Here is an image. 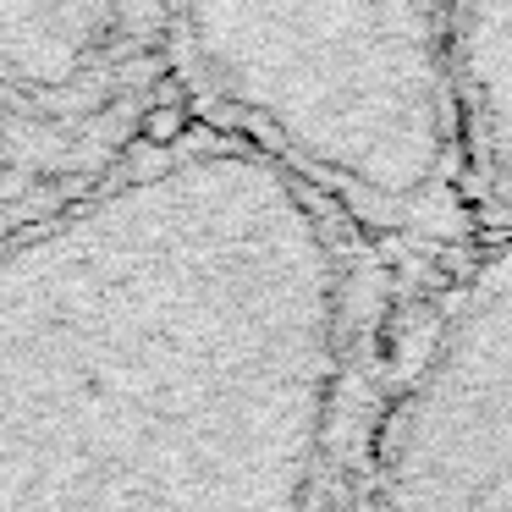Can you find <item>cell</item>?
Instances as JSON below:
<instances>
[{
	"mask_svg": "<svg viewBox=\"0 0 512 512\" xmlns=\"http://www.w3.org/2000/svg\"><path fill=\"white\" fill-rule=\"evenodd\" d=\"M375 512H512V248L408 292Z\"/></svg>",
	"mask_w": 512,
	"mask_h": 512,
	"instance_id": "obj_4",
	"label": "cell"
},
{
	"mask_svg": "<svg viewBox=\"0 0 512 512\" xmlns=\"http://www.w3.org/2000/svg\"><path fill=\"white\" fill-rule=\"evenodd\" d=\"M452 100L474 221L512 248V0H452Z\"/></svg>",
	"mask_w": 512,
	"mask_h": 512,
	"instance_id": "obj_5",
	"label": "cell"
},
{
	"mask_svg": "<svg viewBox=\"0 0 512 512\" xmlns=\"http://www.w3.org/2000/svg\"><path fill=\"white\" fill-rule=\"evenodd\" d=\"M413 281L171 111L0 237V512H375Z\"/></svg>",
	"mask_w": 512,
	"mask_h": 512,
	"instance_id": "obj_1",
	"label": "cell"
},
{
	"mask_svg": "<svg viewBox=\"0 0 512 512\" xmlns=\"http://www.w3.org/2000/svg\"><path fill=\"white\" fill-rule=\"evenodd\" d=\"M171 111L160 0H0V237L89 193Z\"/></svg>",
	"mask_w": 512,
	"mask_h": 512,
	"instance_id": "obj_3",
	"label": "cell"
},
{
	"mask_svg": "<svg viewBox=\"0 0 512 512\" xmlns=\"http://www.w3.org/2000/svg\"><path fill=\"white\" fill-rule=\"evenodd\" d=\"M177 100L347 215L419 287L485 248L452 0H160Z\"/></svg>",
	"mask_w": 512,
	"mask_h": 512,
	"instance_id": "obj_2",
	"label": "cell"
}]
</instances>
